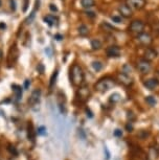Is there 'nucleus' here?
<instances>
[{
	"label": "nucleus",
	"mask_w": 159,
	"mask_h": 160,
	"mask_svg": "<svg viewBox=\"0 0 159 160\" xmlns=\"http://www.w3.org/2000/svg\"><path fill=\"white\" fill-rule=\"evenodd\" d=\"M146 101L150 106H155L156 105V99H155V98H153V96H147Z\"/></svg>",
	"instance_id": "23"
},
{
	"label": "nucleus",
	"mask_w": 159,
	"mask_h": 160,
	"mask_svg": "<svg viewBox=\"0 0 159 160\" xmlns=\"http://www.w3.org/2000/svg\"><path fill=\"white\" fill-rule=\"evenodd\" d=\"M10 7L13 12L16 11V0H10Z\"/></svg>",
	"instance_id": "27"
},
{
	"label": "nucleus",
	"mask_w": 159,
	"mask_h": 160,
	"mask_svg": "<svg viewBox=\"0 0 159 160\" xmlns=\"http://www.w3.org/2000/svg\"><path fill=\"white\" fill-rule=\"evenodd\" d=\"M122 72L126 74H128V75H130L131 73V67L129 65H125L124 67H122Z\"/></svg>",
	"instance_id": "25"
},
{
	"label": "nucleus",
	"mask_w": 159,
	"mask_h": 160,
	"mask_svg": "<svg viewBox=\"0 0 159 160\" xmlns=\"http://www.w3.org/2000/svg\"><path fill=\"white\" fill-rule=\"evenodd\" d=\"M111 19H112L113 22H115V23H122V21L121 16H112Z\"/></svg>",
	"instance_id": "26"
},
{
	"label": "nucleus",
	"mask_w": 159,
	"mask_h": 160,
	"mask_svg": "<svg viewBox=\"0 0 159 160\" xmlns=\"http://www.w3.org/2000/svg\"><path fill=\"white\" fill-rule=\"evenodd\" d=\"M158 82L156 78H148V80H146L145 82H143V85H145L147 88L150 89V90H153L155 89L156 87L158 86Z\"/></svg>",
	"instance_id": "14"
},
{
	"label": "nucleus",
	"mask_w": 159,
	"mask_h": 160,
	"mask_svg": "<svg viewBox=\"0 0 159 160\" xmlns=\"http://www.w3.org/2000/svg\"><path fill=\"white\" fill-rule=\"evenodd\" d=\"M114 134L116 135V136H119V135H122V131H121V130H116Z\"/></svg>",
	"instance_id": "36"
},
{
	"label": "nucleus",
	"mask_w": 159,
	"mask_h": 160,
	"mask_svg": "<svg viewBox=\"0 0 159 160\" xmlns=\"http://www.w3.org/2000/svg\"><path fill=\"white\" fill-rule=\"evenodd\" d=\"M13 90L16 94V98L17 99H20L21 96H22V88L19 86V85H13Z\"/></svg>",
	"instance_id": "20"
},
{
	"label": "nucleus",
	"mask_w": 159,
	"mask_h": 160,
	"mask_svg": "<svg viewBox=\"0 0 159 160\" xmlns=\"http://www.w3.org/2000/svg\"><path fill=\"white\" fill-rule=\"evenodd\" d=\"M117 80L119 81V83H122V85L125 86H131L133 84V80L130 75L124 73V72H121V73L117 74Z\"/></svg>",
	"instance_id": "10"
},
{
	"label": "nucleus",
	"mask_w": 159,
	"mask_h": 160,
	"mask_svg": "<svg viewBox=\"0 0 159 160\" xmlns=\"http://www.w3.org/2000/svg\"><path fill=\"white\" fill-rule=\"evenodd\" d=\"M115 80L111 77H105L98 80L94 85V89L98 92H106L115 86Z\"/></svg>",
	"instance_id": "2"
},
{
	"label": "nucleus",
	"mask_w": 159,
	"mask_h": 160,
	"mask_svg": "<svg viewBox=\"0 0 159 160\" xmlns=\"http://www.w3.org/2000/svg\"><path fill=\"white\" fill-rule=\"evenodd\" d=\"M49 8H50V11L52 12H53V13H57V12H58V8L56 7L55 4H49Z\"/></svg>",
	"instance_id": "29"
},
{
	"label": "nucleus",
	"mask_w": 159,
	"mask_h": 160,
	"mask_svg": "<svg viewBox=\"0 0 159 160\" xmlns=\"http://www.w3.org/2000/svg\"><path fill=\"white\" fill-rule=\"evenodd\" d=\"M101 28L102 29H103L104 32H114L115 31V28H113V26H111L109 23H107V22H103L101 24Z\"/></svg>",
	"instance_id": "18"
},
{
	"label": "nucleus",
	"mask_w": 159,
	"mask_h": 160,
	"mask_svg": "<svg viewBox=\"0 0 159 160\" xmlns=\"http://www.w3.org/2000/svg\"><path fill=\"white\" fill-rule=\"evenodd\" d=\"M146 0H126V4L131 10H142V8L146 7Z\"/></svg>",
	"instance_id": "7"
},
{
	"label": "nucleus",
	"mask_w": 159,
	"mask_h": 160,
	"mask_svg": "<svg viewBox=\"0 0 159 160\" xmlns=\"http://www.w3.org/2000/svg\"><path fill=\"white\" fill-rule=\"evenodd\" d=\"M2 58H3V55H2V51H1V49H0V62L2 61Z\"/></svg>",
	"instance_id": "39"
},
{
	"label": "nucleus",
	"mask_w": 159,
	"mask_h": 160,
	"mask_svg": "<svg viewBox=\"0 0 159 160\" xmlns=\"http://www.w3.org/2000/svg\"><path fill=\"white\" fill-rule=\"evenodd\" d=\"M70 82L73 86L80 87L84 82V72L80 65L73 64L70 68Z\"/></svg>",
	"instance_id": "1"
},
{
	"label": "nucleus",
	"mask_w": 159,
	"mask_h": 160,
	"mask_svg": "<svg viewBox=\"0 0 159 160\" xmlns=\"http://www.w3.org/2000/svg\"><path fill=\"white\" fill-rule=\"evenodd\" d=\"M91 47H92V49H94V50L101 49L102 42L98 40V39H93V40H91Z\"/></svg>",
	"instance_id": "19"
},
{
	"label": "nucleus",
	"mask_w": 159,
	"mask_h": 160,
	"mask_svg": "<svg viewBox=\"0 0 159 160\" xmlns=\"http://www.w3.org/2000/svg\"><path fill=\"white\" fill-rule=\"evenodd\" d=\"M126 129H127V131L128 132H131L132 130H133V125H132L131 122H129L127 126H126Z\"/></svg>",
	"instance_id": "31"
},
{
	"label": "nucleus",
	"mask_w": 159,
	"mask_h": 160,
	"mask_svg": "<svg viewBox=\"0 0 159 160\" xmlns=\"http://www.w3.org/2000/svg\"><path fill=\"white\" fill-rule=\"evenodd\" d=\"M143 29H145V23L142 20H133L128 28V31L135 35L142 34L143 32Z\"/></svg>",
	"instance_id": "3"
},
{
	"label": "nucleus",
	"mask_w": 159,
	"mask_h": 160,
	"mask_svg": "<svg viewBox=\"0 0 159 160\" xmlns=\"http://www.w3.org/2000/svg\"><path fill=\"white\" fill-rule=\"evenodd\" d=\"M89 95H90V91H89L88 86H86V85L80 86V88L77 90V98H79L81 102H85L88 99Z\"/></svg>",
	"instance_id": "8"
},
{
	"label": "nucleus",
	"mask_w": 159,
	"mask_h": 160,
	"mask_svg": "<svg viewBox=\"0 0 159 160\" xmlns=\"http://www.w3.org/2000/svg\"><path fill=\"white\" fill-rule=\"evenodd\" d=\"M18 56H19V51H18V48H17V46H16V44L12 45L11 48H10V51H8V56H7V63H8V66L14 65L15 63L17 62Z\"/></svg>",
	"instance_id": "6"
},
{
	"label": "nucleus",
	"mask_w": 159,
	"mask_h": 160,
	"mask_svg": "<svg viewBox=\"0 0 159 160\" xmlns=\"http://www.w3.org/2000/svg\"><path fill=\"white\" fill-rule=\"evenodd\" d=\"M92 67L94 68V70L100 71L101 69L103 68V64H102L100 61H94L93 63H92Z\"/></svg>",
	"instance_id": "21"
},
{
	"label": "nucleus",
	"mask_w": 159,
	"mask_h": 160,
	"mask_svg": "<svg viewBox=\"0 0 159 160\" xmlns=\"http://www.w3.org/2000/svg\"><path fill=\"white\" fill-rule=\"evenodd\" d=\"M155 78H156V80H157V82L159 83V71L156 72V77H155Z\"/></svg>",
	"instance_id": "38"
},
{
	"label": "nucleus",
	"mask_w": 159,
	"mask_h": 160,
	"mask_svg": "<svg viewBox=\"0 0 159 160\" xmlns=\"http://www.w3.org/2000/svg\"><path fill=\"white\" fill-rule=\"evenodd\" d=\"M28 138L31 140H34L35 139L34 129H32V123H29V125H28Z\"/></svg>",
	"instance_id": "22"
},
{
	"label": "nucleus",
	"mask_w": 159,
	"mask_h": 160,
	"mask_svg": "<svg viewBox=\"0 0 159 160\" xmlns=\"http://www.w3.org/2000/svg\"><path fill=\"white\" fill-rule=\"evenodd\" d=\"M40 95H41V90L40 89L34 90L32 93V95H31V98H29V99H28V104L31 106L36 105L39 102V99H40Z\"/></svg>",
	"instance_id": "13"
},
{
	"label": "nucleus",
	"mask_w": 159,
	"mask_h": 160,
	"mask_svg": "<svg viewBox=\"0 0 159 160\" xmlns=\"http://www.w3.org/2000/svg\"><path fill=\"white\" fill-rule=\"evenodd\" d=\"M43 20H44V22L48 24L49 26L56 25L57 22H58V18L55 17L53 15H47V16H44Z\"/></svg>",
	"instance_id": "15"
},
{
	"label": "nucleus",
	"mask_w": 159,
	"mask_h": 160,
	"mask_svg": "<svg viewBox=\"0 0 159 160\" xmlns=\"http://www.w3.org/2000/svg\"><path fill=\"white\" fill-rule=\"evenodd\" d=\"M29 85H31V81H29V80H26L25 82H24V88H25V89H27L28 87H29Z\"/></svg>",
	"instance_id": "34"
},
{
	"label": "nucleus",
	"mask_w": 159,
	"mask_h": 160,
	"mask_svg": "<svg viewBox=\"0 0 159 160\" xmlns=\"http://www.w3.org/2000/svg\"><path fill=\"white\" fill-rule=\"evenodd\" d=\"M136 67H137V70H138L140 73L147 74L151 71L152 65H151V62L147 61L145 59H140L136 63Z\"/></svg>",
	"instance_id": "4"
},
{
	"label": "nucleus",
	"mask_w": 159,
	"mask_h": 160,
	"mask_svg": "<svg viewBox=\"0 0 159 160\" xmlns=\"http://www.w3.org/2000/svg\"><path fill=\"white\" fill-rule=\"evenodd\" d=\"M136 41L138 42L140 45H142V46L149 47L150 45L153 43V38L148 32H142V34L136 36Z\"/></svg>",
	"instance_id": "5"
},
{
	"label": "nucleus",
	"mask_w": 159,
	"mask_h": 160,
	"mask_svg": "<svg viewBox=\"0 0 159 160\" xmlns=\"http://www.w3.org/2000/svg\"><path fill=\"white\" fill-rule=\"evenodd\" d=\"M86 15H87L88 17H90V18H94L95 16H97V14L93 13V12H90V11H87V12H86Z\"/></svg>",
	"instance_id": "30"
},
{
	"label": "nucleus",
	"mask_w": 159,
	"mask_h": 160,
	"mask_svg": "<svg viewBox=\"0 0 159 160\" xmlns=\"http://www.w3.org/2000/svg\"><path fill=\"white\" fill-rule=\"evenodd\" d=\"M56 38H57V40H62L63 37L61 35H56Z\"/></svg>",
	"instance_id": "37"
},
{
	"label": "nucleus",
	"mask_w": 159,
	"mask_h": 160,
	"mask_svg": "<svg viewBox=\"0 0 159 160\" xmlns=\"http://www.w3.org/2000/svg\"><path fill=\"white\" fill-rule=\"evenodd\" d=\"M5 28H7V25H5V23H4V22H1V23H0V28H1V29H4Z\"/></svg>",
	"instance_id": "35"
},
{
	"label": "nucleus",
	"mask_w": 159,
	"mask_h": 160,
	"mask_svg": "<svg viewBox=\"0 0 159 160\" xmlns=\"http://www.w3.org/2000/svg\"><path fill=\"white\" fill-rule=\"evenodd\" d=\"M156 57H157V52H156L155 49H153L151 47H147L145 52H143V59L147 60V61L151 62L153 60L156 59Z\"/></svg>",
	"instance_id": "12"
},
{
	"label": "nucleus",
	"mask_w": 159,
	"mask_h": 160,
	"mask_svg": "<svg viewBox=\"0 0 159 160\" xmlns=\"http://www.w3.org/2000/svg\"><path fill=\"white\" fill-rule=\"evenodd\" d=\"M44 128L43 127H40V128L38 129V134H40V135H44L45 134V132H44Z\"/></svg>",
	"instance_id": "33"
},
{
	"label": "nucleus",
	"mask_w": 159,
	"mask_h": 160,
	"mask_svg": "<svg viewBox=\"0 0 159 160\" xmlns=\"http://www.w3.org/2000/svg\"><path fill=\"white\" fill-rule=\"evenodd\" d=\"M118 12L124 18H131L133 16V11L127 4H121L118 7Z\"/></svg>",
	"instance_id": "11"
},
{
	"label": "nucleus",
	"mask_w": 159,
	"mask_h": 160,
	"mask_svg": "<svg viewBox=\"0 0 159 160\" xmlns=\"http://www.w3.org/2000/svg\"><path fill=\"white\" fill-rule=\"evenodd\" d=\"M77 32H79L80 36L86 37V36H88V34H89V28H88V26L85 25V24H81L79 26V28H77Z\"/></svg>",
	"instance_id": "16"
},
{
	"label": "nucleus",
	"mask_w": 159,
	"mask_h": 160,
	"mask_svg": "<svg viewBox=\"0 0 159 160\" xmlns=\"http://www.w3.org/2000/svg\"><path fill=\"white\" fill-rule=\"evenodd\" d=\"M57 75H58V70H56L55 72H53L52 77V78H50V87H52L53 84H55L56 78H57Z\"/></svg>",
	"instance_id": "24"
},
{
	"label": "nucleus",
	"mask_w": 159,
	"mask_h": 160,
	"mask_svg": "<svg viewBox=\"0 0 159 160\" xmlns=\"http://www.w3.org/2000/svg\"><path fill=\"white\" fill-rule=\"evenodd\" d=\"M81 4L84 8H91L95 5V1L94 0H81Z\"/></svg>",
	"instance_id": "17"
},
{
	"label": "nucleus",
	"mask_w": 159,
	"mask_h": 160,
	"mask_svg": "<svg viewBox=\"0 0 159 160\" xmlns=\"http://www.w3.org/2000/svg\"><path fill=\"white\" fill-rule=\"evenodd\" d=\"M111 102H118L119 101V95L118 94H112L111 95Z\"/></svg>",
	"instance_id": "28"
},
{
	"label": "nucleus",
	"mask_w": 159,
	"mask_h": 160,
	"mask_svg": "<svg viewBox=\"0 0 159 160\" xmlns=\"http://www.w3.org/2000/svg\"><path fill=\"white\" fill-rule=\"evenodd\" d=\"M38 69H40V71H41V72H43V66H42V65H39Z\"/></svg>",
	"instance_id": "40"
},
{
	"label": "nucleus",
	"mask_w": 159,
	"mask_h": 160,
	"mask_svg": "<svg viewBox=\"0 0 159 160\" xmlns=\"http://www.w3.org/2000/svg\"><path fill=\"white\" fill-rule=\"evenodd\" d=\"M1 5H2V1L0 0V7H1Z\"/></svg>",
	"instance_id": "41"
},
{
	"label": "nucleus",
	"mask_w": 159,
	"mask_h": 160,
	"mask_svg": "<svg viewBox=\"0 0 159 160\" xmlns=\"http://www.w3.org/2000/svg\"><path fill=\"white\" fill-rule=\"evenodd\" d=\"M27 8H28V0H24V7H23V12L27 11Z\"/></svg>",
	"instance_id": "32"
},
{
	"label": "nucleus",
	"mask_w": 159,
	"mask_h": 160,
	"mask_svg": "<svg viewBox=\"0 0 159 160\" xmlns=\"http://www.w3.org/2000/svg\"><path fill=\"white\" fill-rule=\"evenodd\" d=\"M106 53L109 58H118L121 56V48L117 45H112L106 49Z\"/></svg>",
	"instance_id": "9"
}]
</instances>
